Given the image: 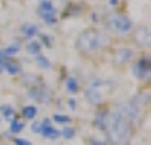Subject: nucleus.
<instances>
[{
	"mask_svg": "<svg viewBox=\"0 0 151 145\" xmlns=\"http://www.w3.org/2000/svg\"><path fill=\"white\" fill-rule=\"evenodd\" d=\"M104 131L107 133V142H110L112 145H127L132 137V125L114 111L109 113Z\"/></svg>",
	"mask_w": 151,
	"mask_h": 145,
	"instance_id": "f257e3e1",
	"label": "nucleus"
},
{
	"mask_svg": "<svg viewBox=\"0 0 151 145\" xmlns=\"http://www.w3.org/2000/svg\"><path fill=\"white\" fill-rule=\"evenodd\" d=\"M75 46L82 55L90 56V55H95L97 51H100V50L110 46V38L107 34L100 33L99 29L88 28L78 34V38L75 41Z\"/></svg>",
	"mask_w": 151,
	"mask_h": 145,
	"instance_id": "f03ea898",
	"label": "nucleus"
},
{
	"mask_svg": "<svg viewBox=\"0 0 151 145\" xmlns=\"http://www.w3.org/2000/svg\"><path fill=\"white\" fill-rule=\"evenodd\" d=\"M105 28L119 36H126L134 29V22L131 21L126 14L112 12V14H109L105 17Z\"/></svg>",
	"mask_w": 151,
	"mask_h": 145,
	"instance_id": "7ed1b4c3",
	"label": "nucleus"
},
{
	"mask_svg": "<svg viewBox=\"0 0 151 145\" xmlns=\"http://www.w3.org/2000/svg\"><path fill=\"white\" fill-rule=\"evenodd\" d=\"M37 15L42 19V22H46L48 26H55L58 21V10H56L55 4L51 0H41L39 7H37Z\"/></svg>",
	"mask_w": 151,
	"mask_h": 145,
	"instance_id": "20e7f679",
	"label": "nucleus"
},
{
	"mask_svg": "<svg viewBox=\"0 0 151 145\" xmlns=\"http://www.w3.org/2000/svg\"><path fill=\"white\" fill-rule=\"evenodd\" d=\"M124 119H127L131 125L132 123H137V119H139V106H137L132 99L131 101H126V103H121L117 106V111Z\"/></svg>",
	"mask_w": 151,
	"mask_h": 145,
	"instance_id": "39448f33",
	"label": "nucleus"
},
{
	"mask_svg": "<svg viewBox=\"0 0 151 145\" xmlns=\"http://www.w3.org/2000/svg\"><path fill=\"white\" fill-rule=\"evenodd\" d=\"M27 96L36 101V103H42V104H48L51 101V96H53V92L49 89L48 85H44V84H37L34 87H29L27 90Z\"/></svg>",
	"mask_w": 151,
	"mask_h": 145,
	"instance_id": "423d86ee",
	"label": "nucleus"
},
{
	"mask_svg": "<svg viewBox=\"0 0 151 145\" xmlns=\"http://www.w3.org/2000/svg\"><path fill=\"white\" fill-rule=\"evenodd\" d=\"M151 74V60L148 56H141L137 58V62L132 65V75L137 80H148V77Z\"/></svg>",
	"mask_w": 151,
	"mask_h": 145,
	"instance_id": "0eeeda50",
	"label": "nucleus"
},
{
	"mask_svg": "<svg viewBox=\"0 0 151 145\" xmlns=\"http://www.w3.org/2000/svg\"><path fill=\"white\" fill-rule=\"evenodd\" d=\"M134 31V43L141 48H150L151 44V33H150V28L148 26H137V28L132 29Z\"/></svg>",
	"mask_w": 151,
	"mask_h": 145,
	"instance_id": "6e6552de",
	"label": "nucleus"
},
{
	"mask_svg": "<svg viewBox=\"0 0 151 145\" xmlns=\"http://www.w3.org/2000/svg\"><path fill=\"white\" fill-rule=\"evenodd\" d=\"M41 135L42 138H48V140H56V138H60L61 137V131L58 130V128H55L53 125H51V119L49 118H44L41 121Z\"/></svg>",
	"mask_w": 151,
	"mask_h": 145,
	"instance_id": "1a4fd4ad",
	"label": "nucleus"
},
{
	"mask_svg": "<svg viewBox=\"0 0 151 145\" xmlns=\"http://www.w3.org/2000/svg\"><path fill=\"white\" fill-rule=\"evenodd\" d=\"M134 58V50L132 48H119L114 53V63L117 67H121L124 63H129Z\"/></svg>",
	"mask_w": 151,
	"mask_h": 145,
	"instance_id": "9d476101",
	"label": "nucleus"
},
{
	"mask_svg": "<svg viewBox=\"0 0 151 145\" xmlns=\"http://www.w3.org/2000/svg\"><path fill=\"white\" fill-rule=\"evenodd\" d=\"M85 99L88 101L90 104L93 106H99V104L104 103V94L100 89H93V87H87L85 89Z\"/></svg>",
	"mask_w": 151,
	"mask_h": 145,
	"instance_id": "9b49d317",
	"label": "nucleus"
},
{
	"mask_svg": "<svg viewBox=\"0 0 151 145\" xmlns=\"http://www.w3.org/2000/svg\"><path fill=\"white\" fill-rule=\"evenodd\" d=\"M21 33L24 34V38H26L27 41H31V39H34V36L39 33V29H37L36 24L26 22V24H22V26H21Z\"/></svg>",
	"mask_w": 151,
	"mask_h": 145,
	"instance_id": "f8f14e48",
	"label": "nucleus"
},
{
	"mask_svg": "<svg viewBox=\"0 0 151 145\" xmlns=\"http://www.w3.org/2000/svg\"><path fill=\"white\" fill-rule=\"evenodd\" d=\"M4 72H7L10 75H19L22 72V67L19 62H14V60H5V65H4Z\"/></svg>",
	"mask_w": 151,
	"mask_h": 145,
	"instance_id": "ddd939ff",
	"label": "nucleus"
},
{
	"mask_svg": "<svg viewBox=\"0 0 151 145\" xmlns=\"http://www.w3.org/2000/svg\"><path fill=\"white\" fill-rule=\"evenodd\" d=\"M109 109H100L97 111L95 114V119H93V125H95L97 128H100V130H104L105 128V121H107V118H109Z\"/></svg>",
	"mask_w": 151,
	"mask_h": 145,
	"instance_id": "4468645a",
	"label": "nucleus"
},
{
	"mask_svg": "<svg viewBox=\"0 0 151 145\" xmlns=\"http://www.w3.org/2000/svg\"><path fill=\"white\" fill-rule=\"evenodd\" d=\"M19 50H21V44H19V43H14V44H10V46L2 50V51H0V56H2L4 60H10L12 56H15L19 53Z\"/></svg>",
	"mask_w": 151,
	"mask_h": 145,
	"instance_id": "2eb2a0df",
	"label": "nucleus"
},
{
	"mask_svg": "<svg viewBox=\"0 0 151 145\" xmlns=\"http://www.w3.org/2000/svg\"><path fill=\"white\" fill-rule=\"evenodd\" d=\"M0 114L4 119H7V121H12L15 118V109L10 106V104H4V106H0Z\"/></svg>",
	"mask_w": 151,
	"mask_h": 145,
	"instance_id": "dca6fc26",
	"label": "nucleus"
},
{
	"mask_svg": "<svg viewBox=\"0 0 151 145\" xmlns=\"http://www.w3.org/2000/svg\"><path fill=\"white\" fill-rule=\"evenodd\" d=\"M66 89H68V92L71 94V96H75L76 92H78L80 85H78V80H76V77L70 75L68 79H66Z\"/></svg>",
	"mask_w": 151,
	"mask_h": 145,
	"instance_id": "f3484780",
	"label": "nucleus"
},
{
	"mask_svg": "<svg viewBox=\"0 0 151 145\" xmlns=\"http://www.w3.org/2000/svg\"><path fill=\"white\" fill-rule=\"evenodd\" d=\"M36 114H37V108L32 106V104L22 108V118H24V119H34Z\"/></svg>",
	"mask_w": 151,
	"mask_h": 145,
	"instance_id": "a211bd4d",
	"label": "nucleus"
},
{
	"mask_svg": "<svg viewBox=\"0 0 151 145\" xmlns=\"http://www.w3.org/2000/svg\"><path fill=\"white\" fill-rule=\"evenodd\" d=\"M24 121L22 119H17V118H14L12 121H10V130H9V133H14V135H17V133H21L22 130H24Z\"/></svg>",
	"mask_w": 151,
	"mask_h": 145,
	"instance_id": "6ab92c4d",
	"label": "nucleus"
},
{
	"mask_svg": "<svg viewBox=\"0 0 151 145\" xmlns=\"http://www.w3.org/2000/svg\"><path fill=\"white\" fill-rule=\"evenodd\" d=\"M27 51L31 53V55H34V56L41 55V43L31 39V41L27 43Z\"/></svg>",
	"mask_w": 151,
	"mask_h": 145,
	"instance_id": "aec40b11",
	"label": "nucleus"
},
{
	"mask_svg": "<svg viewBox=\"0 0 151 145\" xmlns=\"http://www.w3.org/2000/svg\"><path fill=\"white\" fill-rule=\"evenodd\" d=\"M36 63H37L41 68H44V70H49V68H51V62H49L46 56H42V55H37V56H36Z\"/></svg>",
	"mask_w": 151,
	"mask_h": 145,
	"instance_id": "412c9836",
	"label": "nucleus"
},
{
	"mask_svg": "<svg viewBox=\"0 0 151 145\" xmlns=\"http://www.w3.org/2000/svg\"><path fill=\"white\" fill-rule=\"evenodd\" d=\"M51 121H55V123H61V125H66V123H70V121H71V118L66 116V114H58V113H56L55 116L51 118Z\"/></svg>",
	"mask_w": 151,
	"mask_h": 145,
	"instance_id": "4be33fe9",
	"label": "nucleus"
},
{
	"mask_svg": "<svg viewBox=\"0 0 151 145\" xmlns=\"http://www.w3.org/2000/svg\"><path fill=\"white\" fill-rule=\"evenodd\" d=\"M75 133H76L75 128H71V126H66V128L61 131V137H63V138H66V140H70V138L75 137Z\"/></svg>",
	"mask_w": 151,
	"mask_h": 145,
	"instance_id": "5701e85b",
	"label": "nucleus"
},
{
	"mask_svg": "<svg viewBox=\"0 0 151 145\" xmlns=\"http://www.w3.org/2000/svg\"><path fill=\"white\" fill-rule=\"evenodd\" d=\"M39 38H41V43L44 44V46H48V48H51V46H53V41H51V36H48V34H41Z\"/></svg>",
	"mask_w": 151,
	"mask_h": 145,
	"instance_id": "b1692460",
	"label": "nucleus"
},
{
	"mask_svg": "<svg viewBox=\"0 0 151 145\" xmlns=\"http://www.w3.org/2000/svg\"><path fill=\"white\" fill-rule=\"evenodd\" d=\"M14 144L15 145H32V142H31V140H26V138L14 137Z\"/></svg>",
	"mask_w": 151,
	"mask_h": 145,
	"instance_id": "393cba45",
	"label": "nucleus"
},
{
	"mask_svg": "<svg viewBox=\"0 0 151 145\" xmlns=\"http://www.w3.org/2000/svg\"><path fill=\"white\" fill-rule=\"evenodd\" d=\"M41 121H34V123L31 125V130H32V133H36V135H39L41 133Z\"/></svg>",
	"mask_w": 151,
	"mask_h": 145,
	"instance_id": "a878e982",
	"label": "nucleus"
},
{
	"mask_svg": "<svg viewBox=\"0 0 151 145\" xmlns=\"http://www.w3.org/2000/svg\"><path fill=\"white\" fill-rule=\"evenodd\" d=\"M90 144L92 145H109V142H107V140H95V138H93Z\"/></svg>",
	"mask_w": 151,
	"mask_h": 145,
	"instance_id": "bb28decb",
	"label": "nucleus"
},
{
	"mask_svg": "<svg viewBox=\"0 0 151 145\" xmlns=\"http://www.w3.org/2000/svg\"><path fill=\"white\" fill-rule=\"evenodd\" d=\"M68 106L71 108V109H75V108H76V103H75V99H68Z\"/></svg>",
	"mask_w": 151,
	"mask_h": 145,
	"instance_id": "cd10ccee",
	"label": "nucleus"
},
{
	"mask_svg": "<svg viewBox=\"0 0 151 145\" xmlns=\"http://www.w3.org/2000/svg\"><path fill=\"white\" fill-rule=\"evenodd\" d=\"M4 65H5V60H4V58L0 56V74L4 72Z\"/></svg>",
	"mask_w": 151,
	"mask_h": 145,
	"instance_id": "c85d7f7f",
	"label": "nucleus"
},
{
	"mask_svg": "<svg viewBox=\"0 0 151 145\" xmlns=\"http://www.w3.org/2000/svg\"><path fill=\"white\" fill-rule=\"evenodd\" d=\"M109 4L114 7V5H117V4H119V0H109Z\"/></svg>",
	"mask_w": 151,
	"mask_h": 145,
	"instance_id": "c756f323",
	"label": "nucleus"
}]
</instances>
